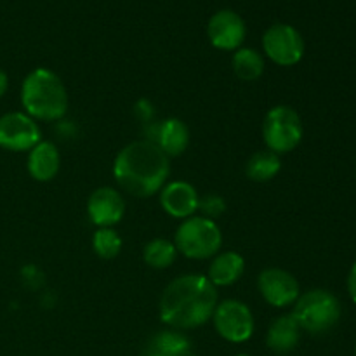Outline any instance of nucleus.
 Here are the masks:
<instances>
[{"label": "nucleus", "instance_id": "1", "mask_svg": "<svg viewBox=\"0 0 356 356\" xmlns=\"http://www.w3.org/2000/svg\"><path fill=\"white\" fill-rule=\"evenodd\" d=\"M218 291L204 275H183L167 285L160 299V318L179 330L197 329L212 318Z\"/></svg>", "mask_w": 356, "mask_h": 356}, {"label": "nucleus", "instance_id": "2", "mask_svg": "<svg viewBox=\"0 0 356 356\" xmlns=\"http://www.w3.org/2000/svg\"><path fill=\"white\" fill-rule=\"evenodd\" d=\"M169 174V156L152 141L131 143L118 153L113 163L118 186L141 198L162 190Z\"/></svg>", "mask_w": 356, "mask_h": 356}, {"label": "nucleus", "instance_id": "3", "mask_svg": "<svg viewBox=\"0 0 356 356\" xmlns=\"http://www.w3.org/2000/svg\"><path fill=\"white\" fill-rule=\"evenodd\" d=\"M21 103L26 115L38 120H58L68 110L65 83L54 72L37 68L28 73L21 87Z\"/></svg>", "mask_w": 356, "mask_h": 356}, {"label": "nucleus", "instance_id": "4", "mask_svg": "<svg viewBox=\"0 0 356 356\" xmlns=\"http://www.w3.org/2000/svg\"><path fill=\"white\" fill-rule=\"evenodd\" d=\"M298 325L309 334H325L341 318V302L325 289H313L299 296L291 313Z\"/></svg>", "mask_w": 356, "mask_h": 356}, {"label": "nucleus", "instance_id": "5", "mask_svg": "<svg viewBox=\"0 0 356 356\" xmlns=\"http://www.w3.org/2000/svg\"><path fill=\"white\" fill-rule=\"evenodd\" d=\"M219 226L207 218H188L176 232V249L190 259H207L221 249Z\"/></svg>", "mask_w": 356, "mask_h": 356}, {"label": "nucleus", "instance_id": "6", "mask_svg": "<svg viewBox=\"0 0 356 356\" xmlns=\"http://www.w3.org/2000/svg\"><path fill=\"white\" fill-rule=\"evenodd\" d=\"M263 138L268 149L277 155L292 152L302 139V122L291 106L271 108L263 122Z\"/></svg>", "mask_w": 356, "mask_h": 356}, {"label": "nucleus", "instance_id": "7", "mask_svg": "<svg viewBox=\"0 0 356 356\" xmlns=\"http://www.w3.org/2000/svg\"><path fill=\"white\" fill-rule=\"evenodd\" d=\"M212 320L219 336L228 343H245L254 334L252 313L247 305L236 299H228L216 306Z\"/></svg>", "mask_w": 356, "mask_h": 356}, {"label": "nucleus", "instance_id": "8", "mask_svg": "<svg viewBox=\"0 0 356 356\" xmlns=\"http://www.w3.org/2000/svg\"><path fill=\"white\" fill-rule=\"evenodd\" d=\"M264 54L280 66H294L305 56V40L294 26L277 23L263 37Z\"/></svg>", "mask_w": 356, "mask_h": 356}, {"label": "nucleus", "instance_id": "9", "mask_svg": "<svg viewBox=\"0 0 356 356\" xmlns=\"http://www.w3.org/2000/svg\"><path fill=\"white\" fill-rule=\"evenodd\" d=\"M40 143V129L26 113L13 111L0 117V148L28 152Z\"/></svg>", "mask_w": 356, "mask_h": 356}, {"label": "nucleus", "instance_id": "10", "mask_svg": "<svg viewBox=\"0 0 356 356\" xmlns=\"http://www.w3.org/2000/svg\"><path fill=\"white\" fill-rule=\"evenodd\" d=\"M257 287L268 305L275 308H285L294 305L299 298V284L289 271L280 268H268L261 271Z\"/></svg>", "mask_w": 356, "mask_h": 356}, {"label": "nucleus", "instance_id": "11", "mask_svg": "<svg viewBox=\"0 0 356 356\" xmlns=\"http://www.w3.org/2000/svg\"><path fill=\"white\" fill-rule=\"evenodd\" d=\"M207 35L214 47L222 49V51H233L243 44L247 28L240 14H236L235 10L222 9L209 19Z\"/></svg>", "mask_w": 356, "mask_h": 356}, {"label": "nucleus", "instance_id": "12", "mask_svg": "<svg viewBox=\"0 0 356 356\" xmlns=\"http://www.w3.org/2000/svg\"><path fill=\"white\" fill-rule=\"evenodd\" d=\"M125 212V202L122 195L113 188H97L87 202L89 219L99 228H111L122 221Z\"/></svg>", "mask_w": 356, "mask_h": 356}, {"label": "nucleus", "instance_id": "13", "mask_svg": "<svg viewBox=\"0 0 356 356\" xmlns=\"http://www.w3.org/2000/svg\"><path fill=\"white\" fill-rule=\"evenodd\" d=\"M160 204L172 218L188 219L195 211H198L197 190L186 181H174L162 188Z\"/></svg>", "mask_w": 356, "mask_h": 356}, {"label": "nucleus", "instance_id": "14", "mask_svg": "<svg viewBox=\"0 0 356 356\" xmlns=\"http://www.w3.org/2000/svg\"><path fill=\"white\" fill-rule=\"evenodd\" d=\"M59 163H61V159H59L58 148L52 143L40 141L30 149L28 172L33 179L45 183V181H51L58 174Z\"/></svg>", "mask_w": 356, "mask_h": 356}, {"label": "nucleus", "instance_id": "15", "mask_svg": "<svg viewBox=\"0 0 356 356\" xmlns=\"http://www.w3.org/2000/svg\"><path fill=\"white\" fill-rule=\"evenodd\" d=\"M301 339V327L292 315H284L275 320L266 334V344L275 353H291Z\"/></svg>", "mask_w": 356, "mask_h": 356}, {"label": "nucleus", "instance_id": "16", "mask_svg": "<svg viewBox=\"0 0 356 356\" xmlns=\"http://www.w3.org/2000/svg\"><path fill=\"white\" fill-rule=\"evenodd\" d=\"M156 138V146L167 156H179L190 145V129L179 118H167L160 124Z\"/></svg>", "mask_w": 356, "mask_h": 356}, {"label": "nucleus", "instance_id": "17", "mask_svg": "<svg viewBox=\"0 0 356 356\" xmlns=\"http://www.w3.org/2000/svg\"><path fill=\"white\" fill-rule=\"evenodd\" d=\"M245 270V261L238 252H222L209 266V282L214 287H228L235 284Z\"/></svg>", "mask_w": 356, "mask_h": 356}, {"label": "nucleus", "instance_id": "18", "mask_svg": "<svg viewBox=\"0 0 356 356\" xmlns=\"http://www.w3.org/2000/svg\"><path fill=\"white\" fill-rule=\"evenodd\" d=\"M190 355V341L176 330H162L148 339L141 356H186Z\"/></svg>", "mask_w": 356, "mask_h": 356}, {"label": "nucleus", "instance_id": "19", "mask_svg": "<svg viewBox=\"0 0 356 356\" xmlns=\"http://www.w3.org/2000/svg\"><path fill=\"white\" fill-rule=\"evenodd\" d=\"M280 156L270 149H264V152H257L250 156L245 165V174L249 179L256 181V183H266L280 172Z\"/></svg>", "mask_w": 356, "mask_h": 356}, {"label": "nucleus", "instance_id": "20", "mask_svg": "<svg viewBox=\"0 0 356 356\" xmlns=\"http://www.w3.org/2000/svg\"><path fill=\"white\" fill-rule=\"evenodd\" d=\"M233 72L236 76L245 82H254L259 79L264 72L263 56L256 49L243 47L233 54Z\"/></svg>", "mask_w": 356, "mask_h": 356}, {"label": "nucleus", "instance_id": "21", "mask_svg": "<svg viewBox=\"0 0 356 356\" xmlns=\"http://www.w3.org/2000/svg\"><path fill=\"white\" fill-rule=\"evenodd\" d=\"M176 254H177V249L172 242L163 238H155L149 243H146L143 257H145L146 264H149L152 268L163 270V268H169L170 264L174 263Z\"/></svg>", "mask_w": 356, "mask_h": 356}, {"label": "nucleus", "instance_id": "22", "mask_svg": "<svg viewBox=\"0 0 356 356\" xmlns=\"http://www.w3.org/2000/svg\"><path fill=\"white\" fill-rule=\"evenodd\" d=\"M92 247L94 252L97 254L103 259H113L115 256H118L122 249V238L118 236V233L111 228H99L94 233L92 238Z\"/></svg>", "mask_w": 356, "mask_h": 356}, {"label": "nucleus", "instance_id": "23", "mask_svg": "<svg viewBox=\"0 0 356 356\" xmlns=\"http://www.w3.org/2000/svg\"><path fill=\"white\" fill-rule=\"evenodd\" d=\"M198 209L205 214V218L211 219V218H218L225 212L226 204L221 197L218 195H207L204 198H198Z\"/></svg>", "mask_w": 356, "mask_h": 356}, {"label": "nucleus", "instance_id": "24", "mask_svg": "<svg viewBox=\"0 0 356 356\" xmlns=\"http://www.w3.org/2000/svg\"><path fill=\"white\" fill-rule=\"evenodd\" d=\"M348 292H350L351 301L356 305V263L353 264L350 271V277H348Z\"/></svg>", "mask_w": 356, "mask_h": 356}, {"label": "nucleus", "instance_id": "25", "mask_svg": "<svg viewBox=\"0 0 356 356\" xmlns=\"http://www.w3.org/2000/svg\"><path fill=\"white\" fill-rule=\"evenodd\" d=\"M7 86H9V80H7L6 72H2V70H0V97H2L3 94H6Z\"/></svg>", "mask_w": 356, "mask_h": 356}, {"label": "nucleus", "instance_id": "26", "mask_svg": "<svg viewBox=\"0 0 356 356\" xmlns=\"http://www.w3.org/2000/svg\"><path fill=\"white\" fill-rule=\"evenodd\" d=\"M238 356H250V355H238Z\"/></svg>", "mask_w": 356, "mask_h": 356}, {"label": "nucleus", "instance_id": "27", "mask_svg": "<svg viewBox=\"0 0 356 356\" xmlns=\"http://www.w3.org/2000/svg\"><path fill=\"white\" fill-rule=\"evenodd\" d=\"M186 356H195V355H186Z\"/></svg>", "mask_w": 356, "mask_h": 356}, {"label": "nucleus", "instance_id": "28", "mask_svg": "<svg viewBox=\"0 0 356 356\" xmlns=\"http://www.w3.org/2000/svg\"><path fill=\"white\" fill-rule=\"evenodd\" d=\"M355 353H356V348H355Z\"/></svg>", "mask_w": 356, "mask_h": 356}]
</instances>
